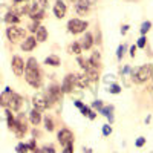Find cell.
<instances>
[{"label":"cell","mask_w":153,"mask_h":153,"mask_svg":"<svg viewBox=\"0 0 153 153\" xmlns=\"http://www.w3.org/2000/svg\"><path fill=\"white\" fill-rule=\"evenodd\" d=\"M29 120H31V123H32L34 126H38V124H40V121H42V113H40V110H37V109L31 110Z\"/></svg>","instance_id":"15"},{"label":"cell","mask_w":153,"mask_h":153,"mask_svg":"<svg viewBox=\"0 0 153 153\" xmlns=\"http://www.w3.org/2000/svg\"><path fill=\"white\" fill-rule=\"evenodd\" d=\"M11 68H12V72H14L17 76H22L23 72H25V63H23V60L19 55H16L14 58H12V61H11Z\"/></svg>","instance_id":"11"},{"label":"cell","mask_w":153,"mask_h":153,"mask_svg":"<svg viewBox=\"0 0 153 153\" xmlns=\"http://www.w3.org/2000/svg\"><path fill=\"white\" fill-rule=\"evenodd\" d=\"M32 104H34V109H37V110H45V109H48V101H46V97L43 95V94H37V95H34L32 97Z\"/></svg>","instance_id":"12"},{"label":"cell","mask_w":153,"mask_h":153,"mask_svg":"<svg viewBox=\"0 0 153 153\" xmlns=\"http://www.w3.org/2000/svg\"><path fill=\"white\" fill-rule=\"evenodd\" d=\"M91 3H89V0H78V3H76V11L80 12V14H86V11L89 9Z\"/></svg>","instance_id":"19"},{"label":"cell","mask_w":153,"mask_h":153,"mask_svg":"<svg viewBox=\"0 0 153 153\" xmlns=\"http://www.w3.org/2000/svg\"><path fill=\"white\" fill-rule=\"evenodd\" d=\"M146 43H147V38L143 35V37L138 40V48H144V46H146Z\"/></svg>","instance_id":"35"},{"label":"cell","mask_w":153,"mask_h":153,"mask_svg":"<svg viewBox=\"0 0 153 153\" xmlns=\"http://www.w3.org/2000/svg\"><path fill=\"white\" fill-rule=\"evenodd\" d=\"M69 52H71V54H76V55H78V54L81 52V45H78V43L71 45V46H69Z\"/></svg>","instance_id":"25"},{"label":"cell","mask_w":153,"mask_h":153,"mask_svg":"<svg viewBox=\"0 0 153 153\" xmlns=\"http://www.w3.org/2000/svg\"><path fill=\"white\" fill-rule=\"evenodd\" d=\"M74 104H75L76 107H78V109L81 110V113L84 115V117H89V113H91V112H92V110H91V109H89L87 106H84V104L81 103V101H74Z\"/></svg>","instance_id":"24"},{"label":"cell","mask_w":153,"mask_h":153,"mask_svg":"<svg viewBox=\"0 0 153 153\" xmlns=\"http://www.w3.org/2000/svg\"><path fill=\"white\" fill-rule=\"evenodd\" d=\"M84 75L89 81H98V69H95V68H89Z\"/></svg>","instance_id":"18"},{"label":"cell","mask_w":153,"mask_h":153,"mask_svg":"<svg viewBox=\"0 0 153 153\" xmlns=\"http://www.w3.org/2000/svg\"><path fill=\"white\" fill-rule=\"evenodd\" d=\"M54 14L58 19H63L66 16V5L63 3L61 0H57V2H55V5H54Z\"/></svg>","instance_id":"13"},{"label":"cell","mask_w":153,"mask_h":153,"mask_svg":"<svg viewBox=\"0 0 153 153\" xmlns=\"http://www.w3.org/2000/svg\"><path fill=\"white\" fill-rule=\"evenodd\" d=\"M58 141L61 146H69L74 144V133L69 129H61L58 132Z\"/></svg>","instance_id":"10"},{"label":"cell","mask_w":153,"mask_h":153,"mask_svg":"<svg viewBox=\"0 0 153 153\" xmlns=\"http://www.w3.org/2000/svg\"><path fill=\"white\" fill-rule=\"evenodd\" d=\"M45 63L46 65H49V66H60V58L57 57V55H49L46 60H45Z\"/></svg>","instance_id":"23"},{"label":"cell","mask_w":153,"mask_h":153,"mask_svg":"<svg viewBox=\"0 0 153 153\" xmlns=\"http://www.w3.org/2000/svg\"><path fill=\"white\" fill-rule=\"evenodd\" d=\"M89 63H91L92 68H95V69L100 71V68H101V57H100V54L98 52H94L92 57H91V60H89Z\"/></svg>","instance_id":"17"},{"label":"cell","mask_w":153,"mask_h":153,"mask_svg":"<svg viewBox=\"0 0 153 153\" xmlns=\"http://www.w3.org/2000/svg\"><path fill=\"white\" fill-rule=\"evenodd\" d=\"M86 28H87V22H84V20L72 19V20L68 22V29H69V32H72V34H80V32H83Z\"/></svg>","instance_id":"8"},{"label":"cell","mask_w":153,"mask_h":153,"mask_svg":"<svg viewBox=\"0 0 153 153\" xmlns=\"http://www.w3.org/2000/svg\"><path fill=\"white\" fill-rule=\"evenodd\" d=\"M76 86V75L74 74H69L65 76V80H63V84H61V91L65 94H71L74 91V87Z\"/></svg>","instance_id":"9"},{"label":"cell","mask_w":153,"mask_h":153,"mask_svg":"<svg viewBox=\"0 0 153 153\" xmlns=\"http://www.w3.org/2000/svg\"><path fill=\"white\" fill-rule=\"evenodd\" d=\"M135 54H136V46H132L130 48V57H135Z\"/></svg>","instance_id":"40"},{"label":"cell","mask_w":153,"mask_h":153,"mask_svg":"<svg viewBox=\"0 0 153 153\" xmlns=\"http://www.w3.org/2000/svg\"><path fill=\"white\" fill-rule=\"evenodd\" d=\"M45 8H46V0H35L31 11H29V16L32 20L40 22L45 16Z\"/></svg>","instance_id":"4"},{"label":"cell","mask_w":153,"mask_h":153,"mask_svg":"<svg viewBox=\"0 0 153 153\" xmlns=\"http://www.w3.org/2000/svg\"><path fill=\"white\" fill-rule=\"evenodd\" d=\"M0 104L6 107L8 110H19L22 106V97L17 95L16 92H12L9 87H6L3 94L0 95Z\"/></svg>","instance_id":"2"},{"label":"cell","mask_w":153,"mask_h":153,"mask_svg":"<svg viewBox=\"0 0 153 153\" xmlns=\"http://www.w3.org/2000/svg\"><path fill=\"white\" fill-rule=\"evenodd\" d=\"M6 35H8V40L9 42L17 43V42H20V40H23V38H25V29L11 25V26L6 29Z\"/></svg>","instance_id":"6"},{"label":"cell","mask_w":153,"mask_h":153,"mask_svg":"<svg viewBox=\"0 0 153 153\" xmlns=\"http://www.w3.org/2000/svg\"><path fill=\"white\" fill-rule=\"evenodd\" d=\"M25 78H26V81L32 87H40V84H42V74H40V69H38L37 60L34 57H31L26 63V68H25Z\"/></svg>","instance_id":"1"},{"label":"cell","mask_w":153,"mask_h":153,"mask_svg":"<svg viewBox=\"0 0 153 153\" xmlns=\"http://www.w3.org/2000/svg\"><path fill=\"white\" fill-rule=\"evenodd\" d=\"M38 26H40V25H38V22H37V20H32L31 25H29V31H31V32H37Z\"/></svg>","instance_id":"32"},{"label":"cell","mask_w":153,"mask_h":153,"mask_svg":"<svg viewBox=\"0 0 153 153\" xmlns=\"http://www.w3.org/2000/svg\"><path fill=\"white\" fill-rule=\"evenodd\" d=\"M6 118H8V129L14 132L16 130V118L12 117L11 110H6Z\"/></svg>","instance_id":"22"},{"label":"cell","mask_w":153,"mask_h":153,"mask_svg":"<svg viewBox=\"0 0 153 153\" xmlns=\"http://www.w3.org/2000/svg\"><path fill=\"white\" fill-rule=\"evenodd\" d=\"M150 26H152V23H150V22H144V23L141 25V34H143V35L147 34L149 29H150Z\"/></svg>","instance_id":"28"},{"label":"cell","mask_w":153,"mask_h":153,"mask_svg":"<svg viewBox=\"0 0 153 153\" xmlns=\"http://www.w3.org/2000/svg\"><path fill=\"white\" fill-rule=\"evenodd\" d=\"M19 16L16 14V12H8V14L5 16V22L8 23V25H17L19 23Z\"/></svg>","instance_id":"20"},{"label":"cell","mask_w":153,"mask_h":153,"mask_svg":"<svg viewBox=\"0 0 153 153\" xmlns=\"http://www.w3.org/2000/svg\"><path fill=\"white\" fill-rule=\"evenodd\" d=\"M110 133H112V127H110L109 124L103 126V135H104V136H109Z\"/></svg>","instance_id":"33"},{"label":"cell","mask_w":153,"mask_h":153,"mask_svg":"<svg viewBox=\"0 0 153 153\" xmlns=\"http://www.w3.org/2000/svg\"><path fill=\"white\" fill-rule=\"evenodd\" d=\"M35 45H37L35 37H26V38H25V42L22 43V49L28 52V51H32L35 48Z\"/></svg>","instance_id":"14"},{"label":"cell","mask_w":153,"mask_h":153,"mask_svg":"<svg viewBox=\"0 0 153 153\" xmlns=\"http://www.w3.org/2000/svg\"><path fill=\"white\" fill-rule=\"evenodd\" d=\"M135 144H136V147H143V146L146 144V138H143V136H139V138L136 139V143H135Z\"/></svg>","instance_id":"34"},{"label":"cell","mask_w":153,"mask_h":153,"mask_svg":"<svg viewBox=\"0 0 153 153\" xmlns=\"http://www.w3.org/2000/svg\"><path fill=\"white\" fill-rule=\"evenodd\" d=\"M16 3H22V2H25V0H14Z\"/></svg>","instance_id":"44"},{"label":"cell","mask_w":153,"mask_h":153,"mask_svg":"<svg viewBox=\"0 0 153 153\" xmlns=\"http://www.w3.org/2000/svg\"><path fill=\"white\" fill-rule=\"evenodd\" d=\"M109 92H110V94H120V92H121V87H120L118 84H112V86L109 87Z\"/></svg>","instance_id":"31"},{"label":"cell","mask_w":153,"mask_h":153,"mask_svg":"<svg viewBox=\"0 0 153 153\" xmlns=\"http://www.w3.org/2000/svg\"><path fill=\"white\" fill-rule=\"evenodd\" d=\"M48 38V31H46V28L45 26H38V29H37V32H35V40L37 42H45Z\"/></svg>","instance_id":"16"},{"label":"cell","mask_w":153,"mask_h":153,"mask_svg":"<svg viewBox=\"0 0 153 153\" xmlns=\"http://www.w3.org/2000/svg\"><path fill=\"white\" fill-rule=\"evenodd\" d=\"M43 152L45 153H55V149H54V146H46L43 149Z\"/></svg>","instance_id":"37"},{"label":"cell","mask_w":153,"mask_h":153,"mask_svg":"<svg viewBox=\"0 0 153 153\" xmlns=\"http://www.w3.org/2000/svg\"><path fill=\"white\" fill-rule=\"evenodd\" d=\"M63 153H74V144L65 146V150H63Z\"/></svg>","instance_id":"36"},{"label":"cell","mask_w":153,"mask_h":153,"mask_svg":"<svg viewBox=\"0 0 153 153\" xmlns=\"http://www.w3.org/2000/svg\"><path fill=\"white\" fill-rule=\"evenodd\" d=\"M112 110H113V107H112V106H107V107H101V113H103L104 117H110V115H112L110 112H112Z\"/></svg>","instance_id":"30"},{"label":"cell","mask_w":153,"mask_h":153,"mask_svg":"<svg viewBox=\"0 0 153 153\" xmlns=\"http://www.w3.org/2000/svg\"><path fill=\"white\" fill-rule=\"evenodd\" d=\"M45 127H46V130H54V121L52 120H51L49 117H46L45 118Z\"/></svg>","instance_id":"26"},{"label":"cell","mask_w":153,"mask_h":153,"mask_svg":"<svg viewBox=\"0 0 153 153\" xmlns=\"http://www.w3.org/2000/svg\"><path fill=\"white\" fill-rule=\"evenodd\" d=\"M16 135L17 138H23L25 133L28 132V123L26 118H25V113H19V117L16 118Z\"/></svg>","instance_id":"7"},{"label":"cell","mask_w":153,"mask_h":153,"mask_svg":"<svg viewBox=\"0 0 153 153\" xmlns=\"http://www.w3.org/2000/svg\"><path fill=\"white\" fill-rule=\"evenodd\" d=\"M32 153H45V152H43V150H40V149H35Z\"/></svg>","instance_id":"43"},{"label":"cell","mask_w":153,"mask_h":153,"mask_svg":"<svg viewBox=\"0 0 153 153\" xmlns=\"http://www.w3.org/2000/svg\"><path fill=\"white\" fill-rule=\"evenodd\" d=\"M28 147H29V150H32V152L37 149V147H35V139H31V141L28 143Z\"/></svg>","instance_id":"38"},{"label":"cell","mask_w":153,"mask_h":153,"mask_svg":"<svg viewBox=\"0 0 153 153\" xmlns=\"http://www.w3.org/2000/svg\"><path fill=\"white\" fill-rule=\"evenodd\" d=\"M16 150H17V153H26V152L29 150V147H28V144H23V143H20V144L16 147Z\"/></svg>","instance_id":"27"},{"label":"cell","mask_w":153,"mask_h":153,"mask_svg":"<svg viewBox=\"0 0 153 153\" xmlns=\"http://www.w3.org/2000/svg\"><path fill=\"white\" fill-rule=\"evenodd\" d=\"M124 51H126V46H124V45H120V46H118V51H117V58H118V60L123 58Z\"/></svg>","instance_id":"29"},{"label":"cell","mask_w":153,"mask_h":153,"mask_svg":"<svg viewBox=\"0 0 153 153\" xmlns=\"http://www.w3.org/2000/svg\"><path fill=\"white\" fill-rule=\"evenodd\" d=\"M132 76H133V81L135 83H144V81L150 80L152 78V66L150 65L141 66L138 71H133L132 72Z\"/></svg>","instance_id":"3"},{"label":"cell","mask_w":153,"mask_h":153,"mask_svg":"<svg viewBox=\"0 0 153 153\" xmlns=\"http://www.w3.org/2000/svg\"><path fill=\"white\" fill-rule=\"evenodd\" d=\"M127 29H129V26L126 25V26H123V28H121V32H123V34H126V32H127Z\"/></svg>","instance_id":"42"},{"label":"cell","mask_w":153,"mask_h":153,"mask_svg":"<svg viewBox=\"0 0 153 153\" xmlns=\"http://www.w3.org/2000/svg\"><path fill=\"white\" fill-rule=\"evenodd\" d=\"M95 117H97L95 112H91V113H89V118H91V120H95Z\"/></svg>","instance_id":"41"},{"label":"cell","mask_w":153,"mask_h":153,"mask_svg":"<svg viewBox=\"0 0 153 153\" xmlns=\"http://www.w3.org/2000/svg\"><path fill=\"white\" fill-rule=\"evenodd\" d=\"M92 43H94V40H92V35L87 32V34H86V35L83 37V42H81V48H83V49H91Z\"/></svg>","instance_id":"21"},{"label":"cell","mask_w":153,"mask_h":153,"mask_svg":"<svg viewBox=\"0 0 153 153\" xmlns=\"http://www.w3.org/2000/svg\"><path fill=\"white\" fill-rule=\"evenodd\" d=\"M95 109L98 107V109H101V107H103V101H100V100H97V101H94V104H92Z\"/></svg>","instance_id":"39"},{"label":"cell","mask_w":153,"mask_h":153,"mask_svg":"<svg viewBox=\"0 0 153 153\" xmlns=\"http://www.w3.org/2000/svg\"><path fill=\"white\" fill-rule=\"evenodd\" d=\"M45 97H46V101H48V107H52L57 101L61 100L63 91H61V87H58V86H51Z\"/></svg>","instance_id":"5"}]
</instances>
